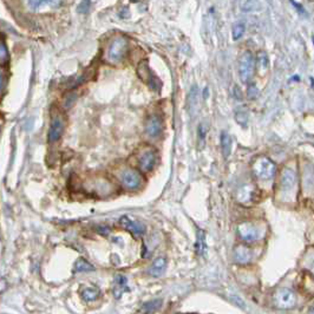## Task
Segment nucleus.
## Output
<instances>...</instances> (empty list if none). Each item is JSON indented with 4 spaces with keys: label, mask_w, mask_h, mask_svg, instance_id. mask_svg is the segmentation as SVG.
I'll list each match as a JSON object with an SVG mask.
<instances>
[{
    "label": "nucleus",
    "mask_w": 314,
    "mask_h": 314,
    "mask_svg": "<svg viewBox=\"0 0 314 314\" xmlns=\"http://www.w3.org/2000/svg\"><path fill=\"white\" fill-rule=\"evenodd\" d=\"M129 48L128 39L123 36H117L109 43L107 51V61L110 64H118L125 58Z\"/></svg>",
    "instance_id": "1"
},
{
    "label": "nucleus",
    "mask_w": 314,
    "mask_h": 314,
    "mask_svg": "<svg viewBox=\"0 0 314 314\" xmlns=\"http://www.w3.org/2000/svg\"><path fill=\"white\" fill-rule=\"evenodd\" d=\"M296 174L291 168H285L280 176V195L282 201H294L296 195Z\"/></svg>",
    "instance_id": "2"
},
{
    "label": "nucleus",
    "mask_w": 314,
    "mask_h": 314,
    "mask_svg": "<svg viewBox=\"0 0 314 314\" xmlns=\"http://www.w3.org/2000/svg\"><path fill=\"white\" fill-rule=\"evenodd\" d=\"M254 176L260 181H270L276 173L275 163L268 157L259 156L254 159L252 164Z\"/></svg>",
    "instance_id": "3"
},
{
    "label": "nucleus",
    "mask_w": 314,
    "mask_h": 314,
    "mask_svg": "<svg viewBox=\"0 0 314 314\" xmlns=\"http://www.w3.org/2000/svg\"><path fill=\"white\" fill-rule=\"evenodd\" d=\"M273 305L279 310H291L296 305V295L290 288H279L272 296Z\"/></svg>",
    "instance_id": "4"
},
{
    "label": "nucleus",
    "mask_w": 314,
    "mask_h": 314,
    "mask_svg": "<svg viewBox=\"0 0 314 314\" xmlns=\"http://www.w3.org/2000/svg\"><path fill=\"white\" fill-rule=\"evenodd\" d=\"M255 71V59L250 51H245L239 61V76L242 83H248Z\"/></svg>",
    "instance_id": "5"
},
{
    "label": "nucleus",
    "mask_w": 314,
    "mask_h": 314,
    "mask_svg": "<svg viewBox=\"0 0 314 314\" xmlns=\"http://www.w3.org/2000/svg\"><path fill=\"white\" fill-rule=\"evenodd\" d=\"M119 179H121L122 184H123L125 189L129 190L138 189L141 187L142 182H143L141 174L135 169H131V168H127V169L122 171Z\"/></svg>",
    "instance_id": "6"
},
{
    "label": "nucleus",
    "mask_w": 314,
    "mask_h": 314,
    "mask_svg": "<svg viewBox=\"0 0 314 314\" xmlns=\"http://www.w3.org/2000/svg\"><path fill=\"white\" fill-rule=\"evenodd\" d=\"M137 73H138L139 78L143 81L145 84H148L153 90L158 91L159 87H161V82L157 79V77L151 72L149 65H148V62H141L137 67Z\"/></svg>",
    "instance_id": "7"
},
{
    "label": "nucleus",
    "mask_w": 314,
    "mask_h": 314,
    "mask_svg": "<svg viewBox=\"0 0 314 314\" xmlns=\"http://www.w3.org/2000/svg\"><path fill=\"white\" fill-rule=\"evenodd\" d=\"M238 234L240 239L246 242H254L260 238V230L252 222H242L238 225Z\"/></svg>",
    "instance_id": "8"
},
{
    "label": "nucleus",
    "mask_w": 314,
    "mask_h": 314,
    "mask_svg": "<svg viewBox=\"0 0 314 314\" xmlns=\"http://www.w3.org/2000/svg\"><path fill=\"white\" fill-rule=\"evenodd\" d=\"M145 134L150 137H158L163 130L162 118L158 115H150L145 121Z\"/></svg>",
    "instance_id": "9"
},
{
    "label": "nucleus",
    "mask_w": 314,
    "mask_h": 314,
    "mask_svg": "<svg viewBox=\"0 0 314 314\" xmlns=\"http://www.w3.org/2000/svg\"><path fill=\"white\" fill-rule=\"evenodd\" d=\"M156 163V153L154 149H145L138 156V167L144 173L153 170L154 165Z\"/></svg>",
    "instance_id": "10"
},
{
    "label": "nucleus",
    "mask_w": 314,
    "mask_h": 314,
    "mask_svg": "<svg viewBox=\"0 0 314 314\" xmlns=\"http://www.w3.org/2000/svg\"><path fill=\"white\" fill-rule=\"evenodd\" d=\"M119 225L137 236L142 235L145 230V227L141 222L136 221V220H131L130 218H128V216H123V218L119 220Z\"/></svg>",
    "instance_id": "11"
},
{
    "label": "nucleus",
    "mask_w": 314,
    "mask_h": 314,
    "mask_svg": "<svg viewBox=\"0 0 314 314\" xmlns=\"http://www.w3.org/2000/svg\"><path fill=\"white\" fill-rule=\"evenodd\" d=\"M234 261L239 265H246L252 260V250L245 245H239L233 250Z\"/></svg>",
    "instance_id": "12"
},
{
    "label": "nucleus",
    "mask_w": 314,
    "mask_h": 314,
    "mask_svg": "<svg viewBox=\"0 0 314 314\" xmlns=\"http://www.w3.org/2000/svg\"><path fill=\"white\" fill-rule=\"evenodd\" d=\"M63 129H64V125H63V121L59 116H55L51 121L50 129H48V135L47 138L50 142H56L58 141L59 137L62 136Z\"/></svg>",
    "instance_id": "13"
},
{
    "label": "nucleus",
    "mask_w": 314,
    "mask_h": 314,
    "mask_svg": "<svg viewBox=\"0 0 314 314\" xmlns=\"http://www.w3.org/2000/svg\"><path fill=\"white\" fill-rule=\"evenodd\" d=\"M129 291L128 288V280L124 275H116L115 278V282H113V295L115 298H121L122 294Z\"/></svg>",
    "instance_id": "14"
},
{
    "label": "nucleus",
    "mask_w": 314,
    "mask_h": 314,
    "mask_svg": "<svg viewBox=\"0 0 314 314\" xmlns=\"http://www.w3.org/2000/svg\"><path fill=\"white\" fill-rule=\"evenodd\" d=\"M165 266H167V261L164 258H157L154 260L153 265H151L149 273L153 276H161L163 274Z\"/></svg>",
    "instance_id": "15"
},
{
    "label": "nucleus",
    "mask_w": 314,
    "mask_h": 314,
    "mask_svg": "<svg viewBox=\"0 0 314 314\" xmlns=\"http://www.w3.org/2000/svg\"><path fill=\"white\" fill-rule=\"evenodd\" d=\"M253 188L250 185H244L242 188H240L238 193V200L241 203H248V202H250L253 200Z\"/></svg>",
    "instance_id": "16"
},
{
    "label": "nucleus",
    "mask_w": 314,
    "mask_h": 314,
    "mask_svg": "<svg viewBox=\"0 0 314 314\" xmlns=\"http://www.w3.org/2000/svg\"><path fill=\"white\" fill-rule=\"evenodd\" d=\"M221 150L224 156L227 158L230 155V150H232V137L227 131H222L221 134Z\"/></svg>",
    "instance_id": "17"
},
{
    "label": "nucleus",
    "mask_w": 314,
    "mask_h": 314,
    "mask_svg": "<svg viewBox=\"0 0 314 314\" xmlns=\"http://www.w3.org/2000/svg\"><path fill=\"white\" fill-rule=\"evenodd\" d=\"M82 298L84 299L85 301H93L98 298L99 291L97 290L96 287H87L82 291Z\"/></svg>",
    "instance_id": "18"
},
{
    "label": "nucleus",
    "mask_w": 314,
    "mask_h": 314,
    "mask_svg": "<svg viewBox=\"0 0 314 314\" xmlns=\"http://www.w3.org/2000/svg\"><path fill=\"white\" fill-rule=\"evenodd\" d=\"M162 301L161 300H151L145 302V304L142 306V312L144 314H154L156 311L159 310L161 307Z\"/></svg>",
    "instance_id": "19"
},
{
    "label": "nucleus",
    "mask_w": 314,
    "mask_h": 314,
    "mask_svg": "<svg viewBox=\"0 0 314 314\" xmlns=\"http://www.w3.org/2000/svg\"><path fill=\"white\" fill-rule=\"evenodd\" d=\"M196 250H198L199 255H204L207 252V245H205L204 233L202 230L198 232V242H196Z\"/></svg>",
    "instance_id": "20"
},
{
    "label": "nucleus",
    "mask_w": 314,
    "mask_h": 314,
    "mask_svg": "<svg viewBox=\"0 0 314 314\" xmlns=\"http://www.w3.org/2000/svg\"><path fill=\"white\" fill-rule=\"evenodd\" d=\"M245 31H246V26H245L244 22H235L232 28V34H233L234 41H239V39H241L242 37H244Z\"/></svg>",
    "instance_id": "21"
},
{
    "label": "nucleus",
    "mask_w": 314,
    "mask_h": 314,
    "mask_svg": "<svg viewBox=\"0 0 314 314\" xmlns=\"http://www.w3.org/2000/svg\"><path fill=\"white\" fill-rule=\"evenodd\" d=\"M256 59H258V67L259 71L261 72H265V71L268 68V57L267 53L265 51H259L258 55H256Z\"/></svg>",
    "instance_id": "22"
},
{
    "label": "nucleus",
    "mask_w": 314,
    "mask_h": 314,
    "mask_svg": "<svg viewBox=\"0 0 314 314\" xmlns=\"http://www.w3.org/2000/svg\"><path fill=\"white\" fill-rule=\"evenodd\" d=\"M95 269V268H93V266L91 264H89V262L87 261V260H84V259H79V260H77V262H76V265H75V270L76 272H89V270H93Z\"/></svg>",
    "instance_id": "23"
},
{
    "label": "nucleus",
    "mask_w": 314,
    "mask_h": 314,
    "mask_svg": "<svg viewBox=\"0 0 314 314\" xmlns=\"http://www.w3.org/2000/svg\"><path fill=\"white\" fill-rule=\"evenodd\" d=\"M260 5L256 0H247L246 4L244 5V11H253V10H259Z\"/></svg>",
    "instance_id": "24"
},
{
    "label": "nucleus",
    "mask_w": 314,
    "mask_h": 314,
    "mask_svg": "<svg viewBox=\"0 0 314 314\" xmlns=\"http://www.w3.org/2000/svg\"><path fill=\"white\" fill-rule=\"evenodd\" d=\"M258 96H259L258 88H256V85L254 84V83H252V84H249V87H248V98L255 99Z\"/></svg>",
    "instance_id": "25"
},
{
    "label": "nucleus",
    "mask_w": 314,
    "mask_h": 314,
    "mask_svg": "<svg viewBox=\"0 0 314 314\" xmlns=\"http://www.w3.org/2000/svg\"><path fill=\"white\" fill-rule=\"evenodd\" d=\"M235 118H236V121H238L239 124L246 125L247 121H248L247 112H245V111H238V112H236V115H235Z\"/></svg>",
    "instance_id": "26"
},
{
    "label": "nucleus",
    "mask_w": 314,
    "mask_h": 314,
    "mask_svg": "<svg viewBox=\"0 0 314 314\" xmlns=\"http://www.w3.org/2000/svg\"><path fill=\"white\" fill-rule=\"evenodd\" d=\"M91 0H82L81 4L78 5V12L79 13H87L90 8Z\"/></svg>",
    "instance_id": "27"
},
{
    "label": "nucleus",
    "mask_w": 314,
    "mask_h": 314,
    "mask_svg": "<svg viewBox=\"0 0 314 314\" xmlns=\"http://www.w3.org/2000/svg\"><path fill=\"white\" fill-rule=\"evenodd\" d=\"M75 101H76V93H73V92L68 93V95L65 97V99H64V107L70 108Z\"/></svg>",
    "instance_id": "28"
},
{
    "label": "nucleus",
    "mask_w": 314,
    "mask_h": 314,
    "mask_svg": "<svg viewBox=\"0 0 314 314\" xmlns=\"http://www.w3.org/2000/svg\"><path fill=\"white\" fill-rule=\"evenodd\" d=\"M44 1H45V0H28V2H30L31 6L34 7V8H37V7L41 6V5H42Z\"/></svg>",
    "instance_id": "29"
},
{
    "label": "nucleus",
    "mask_w": 314,
    "mask_h": 314,
    "mask_svg": "<svg viewBox=\"0 0 314 314\" xmlns=\"http://www.w3.org/2000/svg\"><path fill=\"white\" fill-rule=\"evenodd\" d=\"M0 87H1V78H0Z\"/></svg>",
    "instance_id": "30"
}]
</instances>
